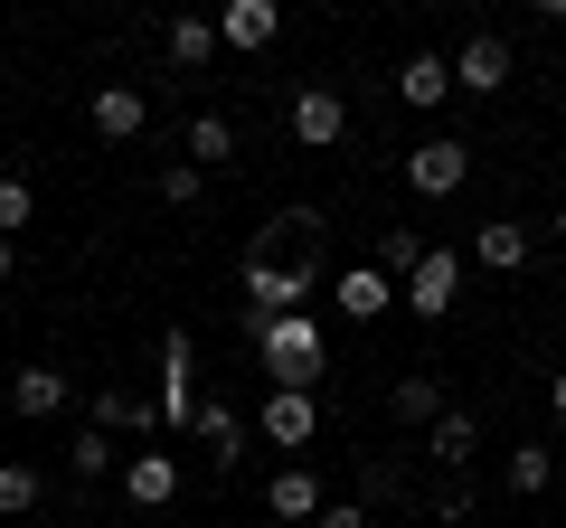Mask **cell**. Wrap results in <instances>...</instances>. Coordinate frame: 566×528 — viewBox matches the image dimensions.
I'll list each match as a JSON object with an SVG mask.
<instances>
[{
    "label": "cell",
    "instance_id": "cell-1",
    "mask_svg": "<svg viewBox=\"0 0 566 528\" xmlns=\"http://www.w3.org/2000/svg\"><path fill=\"white\" fill-rule=\"evenodd\" d=\"M255 368L274 387H322L331 378V349H322V321L312 311H283V321L255 330Z\"/></svg>",
    "mask_w": 566,
    "mask_h": 528
},
{
    "label": "cell",
    "instance_id": "cell-2",
    "mask_svg": "<svg viewBox=\"0 0 566 528\" xmlns=\"http://www.w3.org/2000/svg\"><path fill=\"white\" fill-rule=\"evenodd\" d=\"M312 293H322V264H312V255H245V330L303 311Z\"/></svg>",
    "mask_w": 566,
    "mask_h": 528
},
{
    "label": "cell",
    "instance_id": "cell-3",
    "mask_svg": "<svg viewBox=\"0 0 566 528\" xmlns=\"http://www.w3.org/2000/svg\"><path fill=\"white\" fill-rule=\"evenodd\" d=\"M151 415H161L170 434L199 425V340H189V330H170V340H161V397H151Z\"/></svg>",
    "mask_w": 566,
    "mask_h": 528
},
{
    "label": "cell",
    "instance_id": "cell-4",
    "mask_svg": "<svg viewBox=\"0 0 566 528\" xmlns=\"http://www.w3.org/2000/svg\"><path fill=\"white\" fill-rule=\"evenodd\" d=\"M397 303L416 311V321H444V311L463 303V255H453V245H424V255H416V274L397 284Z\"/></svg>",
    "mask_w": 566,
    "mask_h": 528
},
{
    "label": "cell",
    "instance_id": "cell-5",
    "mask_svg": "<svg viewBox=\"0 0 566 528\" xmlns=\"http://www.w3.org/2000/svg\"><path fill=\"white\" fill-rule=\"evenodd\" d=\"M255 434L274 453H312L322 444V397H312V387H274V397L255 406Z\"/></svg>",
    "mask_w": 566,
    "mask_h": 528
},
{
    "label": "cell",
    "instance_id": "cell-6",
    "mask_svg": "<svg viewBox=\"0 0 566 528\" xmlns=\"http://www.w3.org/2000/svg\"><path fill=\"white\" fill-rule=\"evenodd\" d=\"M463 180H472V142H453V133H424V142L406 151V189H416V199H453Z\"/></svg>",
    "mask_w": 566,
    "mask_h": 528
},
{
    "label": "cell",
    "instance_id": "cell-7",
    "mask_svg": "<svg viewBox=\"0 0 566 528\" xmlns=\"http://www.w3.org/2000/svg\"><path fill=\"white\" fill-rule=\"evenodd\" d=\"M444 66H453V95H501V85H510V39H501V29H472Z\"/></svg>",
    "mask_w": 566,
    "mask_h": 528
},
{
    "label": "cell",
    "instance_id": "cell-8",
    "mask_svg": "<svg viewBox=\"0 0 566 528\" xmlns=\"http://www.w3.org/2000/svg\"><path fill=\"white\" fill-rule=\"evenodd\" d=\"M114 482H123V500H133V509H170L189 472H180V453H123Z\"/></svg>",
    "mask_w": 566,
    "mask_h": 528
},
{
    "label": "cell",
    "instance_id": "cell-9",
    "mask_svg": "<svg viewBox=\"0 0 566 528\" xmlns=\"http://www.w3.org/2000/svg\"><path fill=\"white\" fill-rule=\"evenodd\" d=\"M283 123H293V142H303V151H340V133H349V104L331 95V85H303Z\"/></svg>",
    "mask_w": 566,
    "mask_h": 528
},
{
    "label": "cell",
    "instance_id": "cell-10",
    "mask_svg": "<svg viewBox=\"0 0 566 528\" xmlns=\"http://www.w3.org/2000/svg\"><path fill=\"white\" fill-rule=\"evenodd\" d=\"M208 29H218V47L255 57V47H274V39H283V10H274V0H227V10H218Z\"/></svg>",
    "mask_w": 566,
    "mask_h": 528
},
{
    "label": "cell",
    "instance_id": "cell-11",
    "mask_svg": "<svg viewBox=\"0 0 566 528\" xmlns=\"http://www.w3.org/2000/svg\"><path fill=\"white\" fill-rule=\"evenodd\" d=\"M331 311L340 321H378V311H397V284L378 264H349V274H331Z\"/></svg>",
    "mask_w": 566,
    "mask_h": 528
},
{
    "label": "cell",
    "instance_id": "cell-12",
    "mask_svg": "<svg viewBox=\"0 0 566 528\" xmlns=\"http://www.w3.org/2000/svg\"><path fill=\"white\" fill-rule=\"evenodd\" d=\"M264 509H274L283 528H312V519H322V472H312V463H283L274 482H264Z\"/></svg>",
    "mask_w": 566,
    "mask_h": 528
},
{
    "label": "cell",
    "instance_id": "cell-13",
    "mask_svg": "<svg viewBox=\"0 0 566 528\" xmlns=\"http://www.w3.org/2000/svg\"><path fill=\"white\" fill-rule=\"evenodd\" d=\"M142 133H151L142 85H95V142H142Z\"/></svg>",
    "mask_w": 566,
    "mask_h": 528
},
{
    "label": "cell",
    "instance_id": "cell-14",
    "mask_svg": "<svg viewBox=\"0 0 566 528\" xmlns=\"http://www.w3.org/2000/svg\"><path fill=\"white\" fill-rule=\"evenodd\" d=\"M528 245H538V236H528L520 218H482V226H472V264H482V274H520Z\"/></svg>",
    "mask_w": 566,
    "mask_h": 528
},
{
    "label": "cell",
    "instance_id": "cell-15",
    "mask_svg": "<svg viewBox=\"0 0 566 528\" xmlns=\"http://www.w3.org/2000/svg\"><path fill=\"white\" fill-rule=\"evenodd\" d=\"M180 161L199 170V180H208V170H227V161H237V123H227V114H189V133H180Z\"/></svg>",
    "mask_w": 566,
    "mask_h": 528
},
{
    "label": "cell",
    "instance_id": "cell-16",
    "mask_svg": "<svg viewBox=\"0 0 566 528\" xmlns=\"http://www.w3.org/2000/svg\"><path fill=\"white\" fill-rule=\"evenodd\" d=\"M66 397H76L66 368H20V378H10V406H20L29 425H39V415H66Z\"/></svg>",
    "mask_w": 566,
    "mask_h": 528
},
{
    "label": "cell",
    "instance_id": "cell-17",
    "mask_svg": "<svg viewBox=\"0 0 566 528\" xmlns=\"http://www.w3.org/2000/svg\"><path fill=\"white\" fill-rule=\"evenodd\" d=\"M444 95H453V66L434 57V47H416V57L397 66V104H416V114H434Z\"/></svg>",
    "mask_w": 566,
    "mask_h": 528
},
{
    "label": "cell",
    "instance_id": "cell-18",
    "mask_svg": "<svg viewBox=\"0 0 566 528\" xmlns=\"http://www.w3.org/2000/svg\"><path fill=\"white\" fill-rule=\"evenodd\" d=\"M424 453H434L444 472H472V453H482V425H472L463 406H444L434 425H424Z\"/></svg>",
    "mask_w": 566,
    "mask_h": 528
},
{
    "label": "cell",
    "instance_id": "cell-19",
    "mask_svg": "<svg viewBox=\"0 0 566 528\" xmlns=\"http://www.w3.org/2000/svg\"><path fill=\"white\" fill-rule=\"evenodd\" d=\"M189 434L208 444V463H218V472H237V463H245V415H237V406H218V397L199 406V425H189Z\"/></svg>",
    "mask_w": 566,
    "mask_h": 528
},
{
    "label": "cell",
    "instance_id": "cell-20",
    "mask_svg": "<svg viewBox=\"0 0 566 528\" xmlns=\"http://www.w3.org/2000/svg\"><path fill=\"white\" fill-rule=\"evenodd\" d=\"M85 425H104V434H151L161 415H151V397H133V387H95V415Z\"/></svg>",
    "mask_w": 566,
    "mask_h": 528
},
{
    "label": "cell",
    "instance_id": "cell-21",
    "mask_svg": "<svg viewBox=\"0 0 566 528\" xmlns=\"http://www.w3.org/2000/svg\"><path fill=\"white\" fill-rule=\"evenodd\" d=\"M66 472H76V482L95 490L104 472H123V444H114V434H104V425H76V444H66Z\"/></svg>",
    "mask_w": 566,
    "mask_h": 528
},
{
    "label": "cell",
    "instance_id": "cell-22",
    "mask_svg": "<svg viewBox=\"0 0 566 528\" xmlns=\"http://www.w3.org/2000/svg\"><path fill=\"white\" fill-rule=\"evenodd\" d=\"M501 482L520 490V500H538V490L557 482V453H547V444H510V463H501Z\"/></svg>",
    "mask_w": 566,
    "mask_h": 528
},
{
    "label": "cell",
    "instance_id": "cell-23",
    "mask_svg": "<svg viewBox=\"0 0 566 528\" xmlns=\"http://www.w3.org/2000/svg\"><path fill=\"white\" fill-rule=\"evenodd\" d=\"M48 500V472L39 463H0V519H29Z\"/></svg>",
    "mask_w": 566,
    "mask_h": 528
},
{
    "label": "cell",
    "instance_id": "cell-24",
    "mask_svg": "<svg viewBox=\"0 0 566 528\" xmlns=\"http://www.w3.org/2000/svg\"><path fill=\"white\" fill-rule=\"evenodd\" d=\"M416 255H424L416 226H378V245H368V264H378L387 284H406V274H416Z\"/></svg>",
    "mask_w": 566,
    "mask_h": 528
},
{
    "label": "cell",
    "instance_id": "cell-25",
    "mask_svg": "<svg viewBox=\"0 0 566 528\" xmlns=\"http://www.w3.org/2000/svg\"><path fill=\"white\" fill-rule=\"evenodd\" d=\"M387 406H397V425H434V415H444V387H434V378H397V387H387Z\"/></svg>",
    "mask_w": 566,
    "mask_h": 528
},
{
    "label": "cell",
    "instance_id": "cell-26",
    "mask_svg": "<svg viewBox=\"0 0 566 528\" xmlns=\"http://www.w3.org/2000/svg\"><path fill=\"white\" fill-rule=\"evenodd\" d=\"M170 66H189V76L218 66V29H208V20H170Z\"/></svg>",
    "mask_w": 566,
    "mask_h": 528
},
{
    "label": "cell",
    "instance_id": "cell-27",
    "mask_svg": "<svg viewBox=\"0 0 566 528\" xmlns=\"http://www.w3.org/2000/svg\"><path fill=\"white\" fill-rule=\"evenodd\" d=\"M29 218H39V189H29V180H10V170H0V236L20 245V226H29Z\"/></svg>",
    "mask_w": 566,
    "mask_h": 528
},
{
    "label": "cell",
    "instance_id": "cell-28",
    "mask_svg": "<svg viewBox=\"0 0 566 528\" xmlns=\"http://www.w3.org/2000/svg\"><path fill=\"white\" fill-rule=\"evenodd\" d=\"M161 199H170V208H199V199H208V180H199L189 161H170V170H161Z\"/></svg>",
    "mask_w": 566,
    "mask_h": 528
},
{
    "label": "cell",
    "instance_id": "cell-29",
    "mask_svg": "<svg viewBox=\"0 0 566 528\" xmlns=\"http://www.w3.org/2000/svg\"><path fill=\"white\" fill-rule=\"evenodd\" d=\"M368 500H397V463H368V472H359V509H368Z\"/></svg>",
    "mask_w": 566,
    "mask_h": 528
},
{
    "label": "cell",
    "instance_id": "cell-30",
    "mask_svg": "<svg viewBox=\"0 0 566 528\" xmlns=\"http://www.w3.org/2000/svg\"><path fill=\"white\" fill-rule=\"evenodd\" d=\"M434 519L463 528V519H472V490H463V482H444V490H434Z\"/></svg>",
    "mask_w": 566,
    "mask_h": 528
},
{
    "label": "cell",
    "instance_id": "cell-31",
    "mask_svg": "<svg viewBox=\"0 0 566 528\" xmlns=\"http://www.w3.org/2000/svg\"><path fill=\"white\" fill-rule=\"evenodd\" d=\"M312 528H368V509L359 500H322V519H312Z\"/></svg>",
    "mask_w": 566,
    "mask_h": 528
},
{
    "label": "cell",
    "instance_id": "cell-32",
    "mask_svg": "<svg viewBox=\"0 0 566 528\" xmlns=\"http://www.w3.org/2000/svg\"><path fill=\"white\" fill-rule=\"evenodd\" d=\"M547 415H557V425H566V368H557V378H547Z\"/></svg>",
    "mask_w": 566,
    "mask_h": 528
},
{
    "label": "cell",
    "instance_id": "cell-33",
    "mask_svg": "<svg viewBox=\"0 0 566 528\" xmlns=\"http://www.w3.org/2000/svg\"><path fill=\"white\" fill-rule=\"evenodd\" d=\"M10 274H20V245H10V236H0V284H10Z\"/></svg>",
    "mask_w": 566,
    "mask_h": 528
},
{
    "label": "cell",
    "instance_id": "cell-34",
    "mask_svg": "<svg viewBox=\"0 0 566 528\" xmlns=\"http://www.w3.org/2000/svg\"><path fill=\"white\" fill-rule=\"evenodd\" d=\"M547 236H557V245H566V208H557V218H547Z\"/></svg>",
    "mask_w": 566,
    "mask_h": 528
},
{
    "label": "cell",
    "instance_id": "cell-35",
    "mask_svg": "<svg viewBox=\"0 0 566 528\" xmlns=\"http://www.w3.org/2000/svg\"><path fill=\"white\" fill-rule=\"evenodd\" d=\"M538 10H547V20H566V0H538Z\"/></svg>",
    "mask_w": 566,
    "mask_h": 528
}]
</instances>
